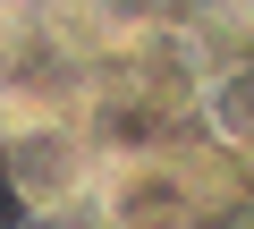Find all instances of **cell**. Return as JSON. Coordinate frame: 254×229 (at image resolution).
<instances>
[{
  "instance_id": "1",
  "label": "cell",
  "mask_w": 254,
  "mask_h": 229,
  "mask_svg": "<svg viewBox=\"0 0 254 229\" xmlns=\"http://www.w3.org/2000/svg\"><path fill=\"white\" fill-rule=\"evenodd\" d=\"M0 178L26 212H85L93 178H102V145L68 102H34L0 119Z\"/></svg>"
},
{
  "instance_id": "2",
  "label": "cell",
  "mask_w": 254,
  "mask_h": 229,
  "mask_svg": "<svg viewBox=\"0 0 254 229\" xmlns=\"http://www.w3.org/2000/svg\"><path fill=\"white\" fill-rule=\"evenodd\" d=\"M212 178L203 161L170 153V145H136V153H102V178L85 195V212H102L110 229H161V221H195L212 212Z\"/></svg>"
},
{
  "instance_id": "3",
  "label": "cell",
  "mask_w": 254,
  "mask_h": 229,
  "mask_svg": "<svg viewBox=\"0 0 254 229\" xmlns=\"http://www.w3.org/2000/svg\"><path fill=\"white\" fill-rule=\"evenodd\" d=\"M195 119L229 161H254V51H237V60L195 76Z\"/></svg>"
}]
</instances>
